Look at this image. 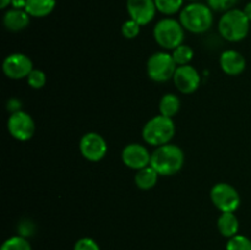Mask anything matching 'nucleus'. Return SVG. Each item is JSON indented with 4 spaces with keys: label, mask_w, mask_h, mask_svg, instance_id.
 I'll return each mask as SVG.
<instances>
[{
    "label": "nucleus",
    "mask_w": 251,
    "mask_h": 250,
    "mask_svg": "<svg viewBox=\"0 0 251 250\" xmlns=\"http://www.w3.org/2000/svg\"><path fill=\"white\" fill-rule=\"evenodd\" d=\"M220 64L222 70L230 76L240 75L247 66L245 58L237 50L223 51L220 58Z\"/></svg>",
    "instance_id": "4468645a"
},
{
    "label": "nucleus",
    "mask_w": 251,
    "mask_h": 250,
    "mask_svg": "<svg viewBox=\"0 0 251 250\" xmlns=\"http://www.w3.org/2000/svg\"><path fill=\"white\" fill-rule=\"evenodd\" d=\"M176 64L173 56L164 51H157L147 61V74L156 82H166L173 78Z\"/></svg>",
    "instance_id": "423d86ee"
},
{
    "label": "nucleus",
    "mask_w": 251,
    "mask_h": 250,
    "mask_svg": "<svg viewBox=\"0 0 251 250\" xmlns=\"http://www.w3.org/2000/svg\"><path fill=\"white\" fill-rule=\"evenodd\" d=\"M184 159L185 157L180 147L167 144L154 150L150 166L153 167L159 175H173L183 168Z\"/></svg>",
    "instance_id": "f257e3e1"
},
{
    "label": "nucleus",
    "mask_w": 251,
    "mask_h": 250,
    "mask_svg": "<svg viewBox=\"0 0 251 250\" xmlns=\"http://www.w3.org/2000/svg\"><path fill=\"white\" fill-rule=\"evenodd\" d=\"M154 41L164 49H176L184 41V27L180 21L174 19H163L153 28Z\"/></svg>",
    "instance_id": "39448f33"
},
{
    "label": "nucleus",
    "mask_w": 251,
    "mask_h": 250,
    "mask_svg": "<svg viewBox=\"0 0 251 250\" xmlns=\"http://www.w3.org/2000/svg\"><path fill=\"white\" fill-rule=\"evenodd\" d=\"M26 2H27V0H12L11 6H12V9L25 10L26 9Z\"/></svg>",
    "instance_id": "cd10ccee"
},
{
    "label": "nucleus",
    "mask_w": 251,
    "mask_h": 250,
    "mask_svg": "<svg viewBox=\"0 0 251 250\" xmlns=\"http://www.w3.org/2000/svg\"><path fill=\"white\" fill-rule=\"evenodd\" d=\"M140 25L134 20H126L122 26V33L125 38L134 39L139 36L140 33Z\"/></svg>",
    "instance_id": "393cba45"
},
{
    "label": "nucleus",
    "mask_w": 251,
    "mask_h": 250,
    "mask_svg": "<svg viewBox=\"0 0 251 250\" xmlns=\"http://www.w3.org/2000/svg\"><path fill=\"white\" fill-rule=\"evenodd\" d=\"M2 22L7 31L19 32L29 25V15L27 14L26 10L10 9L5 12Z\"/></svg>",
    "instance_id": "2eb2a0df"
},
{
    "label": "nucleus",
    "mask_w": 251,
    "mask_h": 250,
    "mask_svg": "<svg viewBox=\"0 0 251 250\" xmlns=\"http://www.w3.org/2000/svg\"><path fill=\"white\" fill-rule=\"evenodd\" d=\"M189 1H196V0H189Z\"/></svg>",
    "instance_id": "7c9ffc66"
},
{
    "label": "nucleus",
    "mask_w": 251,
    "mask_h": 250,
    "mask_svg": "<svg viewBox=\"0 0 251 250\" xmlns=\"http://www.w3.org/2000/svg\"><path fill=\"white\" fill-rule=\"evenodd\" d=\"M32 70H33V63L26 54H10L2 63V71L7 77L12 78V80L27 78Z\"/></svg>",
    "instance_id": "9d476101"
},
{
    "label": "nucleus",
    "mask_w": 251,
    "mask_h": 250,
    "mask_svg": "<svg viewBox=\"0 0 251 250\" xmlns=\"http://www.w3.org/2000/svg\"><path fill=\"white\" fill-rule=\"evenodd\" d=\"M217 227L223 237L232 238L237 235L239 230V221L234 212H222L217 221Z\"/></svg>",
    "instance_id": "dca6fc26"
},
{
    "label": "nucleus",
    "mask_w": 251,
    "mask_h": 250,
    "mask_svg": "<svg viewBox=\"0 0 251 250\" xmlns=\"http://www.w3.org/2000/svg\"><path fill=\"white\" fill-rule=\"evenodd\" d=\"M250 29V20L243 10L232 9L226 11L218 22L220 34L229 42L243 41Z\"/></svg>",
    "instance_id": "7ed1b4c3"
},
{
    "label": "nucleus",
    "mask_w": 251,
    "mask_h": 250,
    "mask_svg": "<svg viewBox=\"0 0 251 250\" xmlns=\"http://www.w3.org/2000/svg\"><path fill=\"white\" fill-rule=\"evenodd\" d=\"M243 11H244V14L247 15V17L250 20V22H251V1L248 2V4L245 5V7Z\"/></svg>",
    "instance_id": "c85d7f7f"
},
{
    "label": "nucleus",
    "mask_w": 251,
    "mask_h": 250,
    "mask_svg": "<svg viewBox=\"0 0 251 250\" xmlns=\"http://www.w3.org/2000/svg\"><path fill=\"white\" fill-rule=\"evenodd\" d=\"M213 10L201 2H191L180 11V24L191 33H205L213 25Z\"/></svg>",
    "instance_id": "f03ea898"
},
{
    "label": "nucleus",
    "mask_w": 251,
    "mask_h": 250,
    "mask_svg": "<svg viewBox=\"0 0 251 250\" xmlns=\"http://www.w3.org/2000/svg\"><path fill=\"white\" fill-rule=\"evenodd\" d=\"M7 130L14 139L19 141H27L33 136L36 125L28 113L19 110L10 115L7 120Z\"/></svg>",
    "instance_id": "6e6552de"
},
{
    "label": "nucleus",
    "mask_w": 251,
    "mask_h": 250,
    "mask_svg": "<svg viewBox=\"0 0 251 250\" xmlns=\"http://www.w3.org/2000/svg\"><path fill=\"white\" fill-rule=\"evenodd\" d=\"M0 250H32L28 240L22 235H15L2 243Z\"/></svg>",
    "instance_id": "412c9836"
},
{
    "label": "nucleus",
    "mask_w": 251,
    "mask_h": 250,
    "mask_svg": "<svg viewBox=\"0 0 251 250\" xmlns=\"http://www.w3.org/2000/svg\"><path fill=\"white\" fill-rule=\"evenodd\" d=\"M27 82L34 90H39V88L43 87L47 82L46 74L42 70H38V69H33L31 71L28 76H27Z\"/></svg>",
    "instance_id": "b1692460"
},
{
    "label": "nucleus",
    "mask_w": 251,
    "mask_h": 250,
    "mask_svg": "<svg viewBox=\"0 0 251 250\" xmlns=\"http://www.w3.org/2000/svg\"><path fill=\"white\" fill-rule=\"evenodd\" d=\"M176 134V125L172 118L156 115L145 124L142 137L151 146H162L169 144Z\"/></svg>",
    "instance_id": "20e7f679"
},
{
    "label": "nucleus",
    "mask_w": 251,
    "mask_h": 250,
    "mask_svg": "<svg viewBox=\"0 0 251 250\" xmlns=\"http://www.w3.org/2000/svg\"><path fill=\"white\" fill-rule=\"evenodd\" d=\"M176 88L184 95L195 92L201 83V76L199 71L191 65L178 66L173 76Z\"/></svg>",
    "instance_id": "9b49d317"
},
{
    "label": "nucleus",
    "mask_w": 251,
    "mask_h": 250,
    "mask_svg": "<svg viewBox=\"0 0 251 250\" xmlns=\"http://www.w3.org/2000/svg\"><path fill=\"white\" fill-rule=\"evenodd\" d=\"M211 200L221 212H235L240 206L239 193L227 183H218L211 189Z\"/></svg>",
    "instance_id": "0eeeda50"
},
{
    "label": "nucleus",
    "mask_w": 251,
    "mask_h": 250,
    "mask_svg": "<svg viewBox=\"0 0 251 250\" xmlns=\"http://www.w3.org/2000/svg\"><path fill=\"white\" fill-rule=\"evenodd\" d=\"M81 154L91 162H98L107 154L108 145L102 135L97 132H87L80 141Z\"/></svg>",
    "instance_id": "1a4fd4ad"
},
{
    "label": "nucleus",
    "mask_w": 251,
    "mask_h": 250,
    "mask_svg": "<svg viewBox=\"0 0 251 250\" xmlns=\"http://www.w3.org/2000/svg\"><path fill=\"white\" fill-rule=\"evenodd\" d=\"M158 175L159 174L157 173L153 167L147 166L137 171L136 175H135V184L141 190H150L157 184Z\"/></svg>",
    "instance_id": "a211bd4d"
},
{
    "label": "nucleus",
    "mask_w": 251,
    "mask_h": 250,
    "mask_svg": "<svg viewBox=\"0 0 251 250\" xmlns=\"http://www.w3.org/2000/svg\"><path fill=\"white\" fill-rule=\"evenodd\" d=\"M74 250H100L92 238H81L75 243Z\"/></svg>",
    "instance_id": "bb28decb"
},
{
    "label": "nucleus",
    "mask_w": 251,
    "mask_h": 250,
    "mask_svg": "<svg viewBox=\"0 0 251 250\" xmlns=\"http://www.w3.org/2000/svg\"><path fill=\"white\" fill-rule=\"evenodd\" d=\"M227 250H251V240L244 235H234L228 240Z\"/></svg>",
    "instance_id": "5701e85b"
},
{
    "label": "nucleus",
    "mask_w": 251,
    "mask_h": 250,
    "mask_svg": "<svg viewBox=\"0 0 251 250\" xmlns=\"http://www.w3.org/2000/svg\"><path fill=\"white\" fill-rule=\"evenodd\" d=\"M0 7H1V9H6L7 6H9V5H11V1L12 0H0Z\"/></svg>",
    "instance_id": "c756f323"
},
{
    "label": "nucleus",
    "mask_w": 251,
    "mask_h": 250,
    "mask_svg": "<svg viewBox=\"0 0 251 250\" xmlns=\"http://www.w3.org/2000/svg\"><path fill=\"white\" fill-rule=\"evenodd\" d=\"M184 0H154L157 10L164 15H174L181 9Z\"/></svg>",
    "instance_id": "4be33fe9"
},
{
    "label": "nucleus",
    "mask_w": 251,
    "mask_h": 250,
    "mask_svg": "<svg viewBox=\"0 0 251 250\" xmlns=\"http://www.w3.org/2000/svg\"><path fill=\"white\" fill-rule=\"evenodd\" d=\"M238 0H207V5L213 11H229Z\"/></svg>",
    "instance_id": "a878e982"
},
{
    "label": "nucleus",
    "mask_w": 251,
    "mask_h": 250,
    "mask_svg": "<svg viewBox=\"0 0 251 250\" xmlns=\"http://www.w3.org/2000/svg\"><path fill=\"white\" fill-rule=\"evenodd\" d=\"M55 4V0H27L25 10L32 17H44L53 11Z\"/></svg>",
    "instance_id": "f3484780"
},
{
    "label": "nucleus",
    "mask_w": 251,
    "mask_h": 250,
    "mask_svg": "<svg viewBox=\"0 0 251 250\" xmlns=\"http://www.w3.org/2000/svg\"><path fill=\"white\" fill-rule=\"evenodd\" d=\"M122 159L126 167L131 169L145 168L151 163V154L147 147L140 144H130L124 147L122 152Z\"/></svg>",
    "instance_id": "ddd939ff"
},
{
    "label": "nucleus",
    "mask_w": 251,
    "mask_h": 250,
    "mask_svg": "<svg viewBox=\"0 0 251 250\" xmlns=\"http://www.w3.org/2000/svg\"><path fill=\"white\" fill-rule=\"evenodd\" d=\"M180 109V100L174 93H167L159 100V112L164 117L173 118Z\"/></svg>",
    "instance_id": "6ab92c4d"
},
{
    "label": "nucleus",
    "mask_w": 251,
    "mask_h": 250,
    "mask_svg": "<svg viewBox=\"0 0 251 250\" xmlns=\"http://www.w3.org/2000/svg\"><path fill=\"white\" fill-rule=\"evenodd\" d=\"M173 56L174 61H176V65L183 66L188 65L191 61L194 56V50L191 49V47L186 46V44H180L179 47H176V49H173Z\"/></svg>",
    "instance_id": "aec40b11"
},
{
    "label": "nucleus",
    "mask_w": 251,
    "mask_h": 250,
    "mask_svg": "<svg viewBox=\"0 0 251 250\" xmlns=\"http://www.w3.org/2000/svg\"><path fill=\"white\" fill-rule=\"evenodd\" d=\"M126 9L130 19L136 21L140 26L150 24L157 11L154 0H127Z\"/></svg>",
    "instance_id": "f8f14e48"
}]
</instances>
